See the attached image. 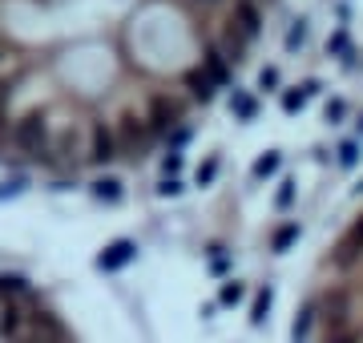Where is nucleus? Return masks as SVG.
I'll return each instance as SVG.
<instances>
[{"label":"nucleus","mask_w":363,"mask_h":343,"mask_svg":"<svg viewBox=\"0 0 363 343\" xmlns=\"http://www.w3.org/2000/svg\"><path fill=\"white\" fill-rule=\"evenodd\" d=\"M298 343H363V210L347 218L315 271Z\"/></svg>","instance_id":"obj_1"}]
</instances>
